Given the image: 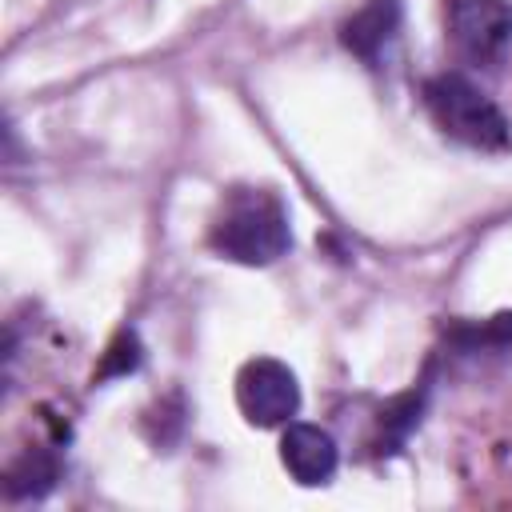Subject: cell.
<instances>
[{
	"label": "cell",
	"mask_w": 512,
	"mask_h": 512,
	"mask_svg": "<svg viewBox=\"0 0 512 512\" xmlns=\"http://www.w3.org/2000/svg\"><path fill=\"white\" fill-rule=\"evenodd\" d=\"M208 244L220 260L264 268L276 264L292 248V224L288 208L268 188H236L220 200V212L212 216Z\"/></svg>",
	"instance_id": "6da1fadb"
},
{
	"label": "cell",
	"mask_w": 512,
	"mask_h": 512,
	"mask_svg": "<svg viewBox=\"0 0 512 512\" xmlns=\"http://www.w3.org/2000/svg\"><path fill=\"white\" fill-rule=\"evenodd\" d=\"M424 108L436 120V128L468 148L500 152L512 144V124L504 112L460 72H440L424 84Z\"/></svg>",
	"instance_id": "7a4b0ae2"
},
{
	"label": "cell",
	"mask_w": 512,
	"mask_h": 512,
	"mask_svg": "<svg viewBox=\"0 0 512 512\" xmlns=\"http://www.w3.org/2000/svg\"><path fill=\"white\" fill-rule=\"evenodd\" d=\"M236 404L252 428H280L300 412V384L284 360L256 356L236 372Z\"/></svg>",
	"instance_id": "3957f363"
},
{
	"label": "cell",
	"mask_w": 512,
	"mask_h": 512,
	"mask_svg": "<svg viewBox=\"0 0 512 512\" xmlns=\"http://www.w3.org/2000/svg\"><path fill=\"white\" fill-rule=\"evenodd\" d=\"M448 40L468 64H496L512 44V4L504 0H448Z\"/></svg>",
	"instance_id": "277c9868"
},
{
	"label": "cell",
	"mask_w": 512,
	"mask_h": 512,
	"mask_svg": "<svg viewBox=\"0 0 512 512\" xmlns=\"http://www.w3.org/2000/svg\"><path fill=\"white\" fill-rule=\"evenodd\" d=\"M280 464L284 472L304 484V488H320L336 476L340 464V448L332 440L328 428L320 424H304V420H288L284 436H280Z\"/></svg>",
	"instance_id": "5b68a950"
},
{
	"label": "cell",
	"mask_w": 512,
	"mask_h": 512,
	"mask_svg": "<svg viewBox=\"0 0 512 512\" xmlns=\"http://www.w3.org/2000/svg\"><path fill=\"white\" fill-rule=\"evenodd\" d=\"M396 28H400V0H368V4L344 24L340 40H344V48H348L352 56H360L364 64L376 68L380 56H384V48L392 44Z\"/></svg>",
	"instance_id": "8992f818"
},
{
	"label": "cell",
	"mask_w": 512,
	"mask_h": 512,
	"mask_svg": "<svg viewBox=\"0 0 512 512\" xmlns=\"http://www.w3.org/2000/svg\"><path fill=\"white\" fill-rule=\"evenodd\" d=\"M56 476H60V460L48 448H32L8 468L4 488H8L12 500H36L56 484Z\"/></svg>",
	"instance_id": "52a82bcc"
},
{
	"label": "cell",
	"mask_w": 512,
	"mask_h": 512,
	"mask_svg": "<svg viewBox=\"0 0 512 512\" xmlns=\"http://www.w3.org/2000/svg\"><path fill=\"white\" fill-rule=\"evenodd\" d=\"M136 364H140V344H136V336H132V332H120L116 344H112L108 356H104L100 376H124V372H132Z\"/></svg>",
	"instance_id": "ba28073f"
}]
</instances>
